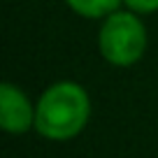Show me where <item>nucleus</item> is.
<instances>
[{
    "label": "nucleus",
    "instance_id": "1",
    "mask_svg": "<svg viewBox=\"0 0 158 158\" xmlns=\"http://www.w3.org/2000/svg\"><path fill=\"white\" fill-rule=\"evenodd\" d=\"M89 118L91 95L72 79L49 84L35 102V133L49 142L74 139L89 126Z\"/></svg>",
    "mask_w": 158,
    "mask_h": 158
},
{
    "label": "nucleus",
    "instance_id": "2",
    "mask_svg": "<svg viewBox=\"0 0 158 158\" xmlns=\"http://www.w3.org/2000/svg\"><path fill=\"white\" fill-rule=\"evenodd\" d=\"M149 33L142 16L130 10H116L100 21L98 51L114 68H133L144 58Z\"/></svg>",
    "mask_w": 158,
    "mask_h": 158
},
{
    "label": "nucleus",
    "instance_id": "3",
    "mask_svg": "<svg viewBox=\"0 0 158 158\" xmlns=\"http://www.w3.org/2000/svg\"><path fill=\"white\" fill-rule=\"evenodd\" d=\"M0 128L7 135L35 130V102L12 81L0 84Z\"/></svg>",
    "mask_w": 158,
    "mask_h": 158
},
{
    "label": "nucleus",
    "instance_id": "4",
    "mask_svg": "<svg viewBox=\"0 0 158 158\" xmlns=\"http://www.w3.org/2000/svg\"><path fill=\"white\" fill-rule=\"evenodd\" d=\"M63 2L70 7V12L89 21H102L105 16L123 7V0H63Z\"/></svg>",
    "mask_w": 158,
    "mask_h": 158
},
{
    "label": "nucleus",
    "instance_id": "5",
    "mask_svg": "<svg viewBox=\"0 0 158 158\" xmlns=\"http://www.w3.org/2000/svg\"><path fill=\"white\" fill-rule=\"evenodd\" d=\"M123 7L139 16H147L158 12V0H123Z\"/></svg>",
    "mask_w": 158,
    "mask_h": 158
}]
</instances>
